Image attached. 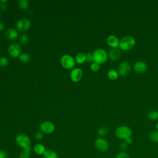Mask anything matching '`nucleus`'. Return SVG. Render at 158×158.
I'll list each match as a JSON object with an SVG mask.
<instances>
[{
	"label": "nucleus",
	"instance_id": "obj_22",
	"mask_svg": "<svg viewBox=\"0 0 158 158\" xmlns=\"http://www.w3.org/2000/svg\"><path fill=\"white\" fill-rule=\"evenodd\" d=\"M147 116L151 120H157L158 119V111L156 110H151L148 112Z\"/></svg>",
	"mask_w": 158,
	"mask_h": 158
},
{
	"label": "nucleus",
	"instance_id": "obj_1",
	"mask_svg": "<svg viewBox=\"0 0 158 158\" xmlns=\"http://www.w3.org/2000/svg\"><path fill=\"white\" fill-rule=\"evenodd\" d=\"M136 44V40L132 36L128 35L123 37L119 41V49L123 51L132 49Z\"/></svg>",
	"mask_w": 158,
	"mask_h": 158
},
{
	"label": "nucleus",
	"instance_id": "obj_9",
	"mask_svg": "<svg viewBox=\"0 0 158 158\" xmlns=\"http://www.w3.org/2000/svg\"><path fill=\"white\" fill-rule=\"evenodd\" d=\"M21 51V46L17 43L10 44L7 48L8 54L12 57H19L22 53Z\"/></svg>",
	"mask_w": 158,
	"mask_h": 158
},
{
	"label": "nucleus",
	"instance_id": "obj_38",
	"mask_svg": "<svg viewBox=\"0 0 158 158\" xmlns=\"http://www.w3.org/2000/svg\"><path fill=\"white\" fill-rule=\"evenodd\" d=\"M156 130L158 131V122L156 125Z\"/></svg>",
	"mask_w": 158,
	"mask_h": 158
},
{
	"label": "nucleus",
	"instance_id": "obj_29",
	"mask_svg": "<svg viewBox=\"0 0 158 158\" xmlns=\"http://www.w3.org/2000/svg\"><path fill=\"white\" fill-rule=\"evenodd\" d=\"M43 137H44V134L40 131H36L35 134V138L38 141H40L41 140H42L43 139Z\"/></svg>",
	"mask_w": 158,
	"mask_h": 158
},
{
	"label": "nucleus",
	"instance_id": "obj_19",
	"mask_svg": "<svg viewBox=\"0 0 158 158\" xmlns=\"http://www.w3.org/2000/svg\"><path fill=\"white\" fill-rule=\"evenodd\" d=\"M32 152L31 147L22 149L19 155V158H30Z\"/></svg>",
	"mask_w": 158,
	"mask_h": 158
},
{
	"label": "nucleus",
	"instance_id": "obj_2",
	"mask_svg": "<svg viewBox=\"0 0 158 158\" xmlns=\"http://www.w3.org/2000/svg\"><path fill=\"white\" fill-rule=\"evenodd\" d=\"M16 144L22 149L31 147V141L29 136L25 133L18 134L15 138Z\"/></svg>",
	"mask_w": 158,
	"mask_h": 158
},
{
	"label": "nucleus",
	"instance_id": "obj_15",
	"mask_svg": "<svg viewBox=\"0 0 158 158\" xmlns=\"http://www.w3.org/2000/svg\"><path fill=\"white\" fill-rule=\"evenodd\" d=\"M119 41L120 40H118V38L114 35H109L106 40L107 45L111 48H118L119 46Z\"/></svg>",
	"mask_w": 158,
	"mask_h": 158
},
{
	"label": "nucleus",
	"instance_id": "obj_8",
	"mask_svg": "<svg viewBox=\"0 0 158 158\" xmlns=\"http://www.w3.org/2000/svg\"><path fill=\"white\" fill-rule=\"evenodd\" d=\"M94 147L100 152H106L109 148L108 141L104 138L99 137L94 141Z\"/></svg>",
	"mask_w": 158,
	"mask_h": 158
},
{
	"label": "nucleus",
	"instance_id": "obj_28",
	"mask_svg": "<svg viewBox=\"0 0 158 158\" xmlns=\"http://www.w3.org/2000/svg\"><path fill=\"white\" fill-rule=\"evenodd\" d=\"M100 69V65L94 62H92L90 65V69L93 72H98Z\"/></svg>",
	"mask_w": 158,
	"mask_h": 158
},
{
	"label": "nucleus",
	"instance_id": "obj_36",
	"mask_svg": "<svg viewBox=\"0 0 158 158\" xmlns=\"http://www.w3.org/2000/svg\"><path fill=\"white\" fill-rule=\"evenodd\" d=\"M5 28V25L3 22H0V31H2Z\"/></svg>",
	"mask_w": 158,
	"mask_h": 158
},
{
	"label": "nucleus",
	"instance_id": "obj_34",
	"mask_svg": "<svg viewBox=\"0 0 158 158\" xmlns=\"http://www.w3.org/2000/svg\"><path fill=\"white\" fill-rule=\"evenodd\" d=\"M7 9V5L6 3H2L0 2V10H5Z\"/></svg>",
	"mask_w": 158,
	"mask_h": 158
},
{
	"label": "nucleus",
	"instance_id": "obj_5",
	"mask_svg": "<svg viewBox=\"0 0 158 158\" xmlns=\"http://www.w3.org/2000/svg\"><path fill=\"white\" fill-rule=\"evenodd\" d=\"M115 133L118 138L121 139H125L131 136L132 130L130 127L126 125H120L116 128Z\"/></svg>",
	"mask_w": 158,
	"mask_h": 158
},
{
	"label": "nucleus",
	"instance_id": "obj_6",
	"mask_svg": "<svg viewBox=\"0 0 158 158\" xmlns=\"http://www.w3.org/2000/svg\"><path fill=\"white\" fill-rule=\"evenodd\" d=\"M16 30L20 32L27 31L31 27V22L27 18H22L19 19L15 25Z\"/></svg>",
	"mask_w": 158,
	"mask_h": 158
},
{
	"label": "nucleus",
	"instance_id": "obj_27",
	"mask_svg": "<svg viewBox=\"0 0 158 158\" xmlns=\"http://www.w3.org/2000/svg\"><path fill=\"white\" fill-rule=\"evenodd\" d=\"M19 41L22 44H25L28 41V36L26 34H22L19 36Z\"/></svg>",
	"mask_w": 158,
	"mask_h": 158
},
{
	"label": "nucleus",
	"instance_id": "obj_10",
	"mask_svg": "<svg viewBox=\"0 0 158 158\" xmlns=\"http://www.w3.org/2000/svg\"><path fill=\"white\" fill-rule=\"evenodd\" d=\"M83 77V71L79 67L73 68L70 73V78L72 81L77 83L80 81Z\"/></svg>",
	"mask_w": 158,
	"mask_h": 158
},
{
	"label": "nucleus",
	"instance_id": "obj_3",
	"mask_svg": "<svg viewBox=\"0 0 158 158\" xmlns=\"http://www.w3.org/2000/svg\"><path fill=\"white\" fill-rule=\"evenodd\" d=\"M93 62L98 64H103L107 62L108 54L102 48H97L93 52Z\"/></svg>",
	"mask_w": 158,
	"mask_h": 158
},
{
	"label": "nucleus",
	"instance_id": "obj_18",
	"mask_svg": "<svg viewBox=\"0 0 158 158\" xmlns=\"http://www.w3.org/2000/svg\"><path fill=\"white\" fill-rule=\"evenodd\" d=\"M42 157L43 158H59L57 153L52 149H47Z\"/></svg>",
	"mask_w": 158,
	"mask_h": 158
},
{
	"label": "nucleus",
	"instance_id": "obj_21",
	"mask_svg": "<svg viewBox=\"0 0 158 158\" xmlns=\"http://www.w3.org/2000/svg\"><path fill=\"white\" fill-rule=\"evenodd\" d=\"M119 74L115 70L111 69L107 72V77L111 80H116L118 78Z\"/></svg>",
	"mask_w": 158,
	"mask_h": 158
},
{
	"label": "nucleus",
	"instance_id": "obj_14",
	"mask_svg": "<svg viewBox=\"0 0 158 158\" xmlns=\"http://www.w3.org/2000/svg\"><path fill=\"white\" fill-rule=\"evenodd\" d=\"M121 56L120 49L118 48H111L108 53V57L112 61L117 60Z\"/></svg>",
	"mask_w": 158,
	"mask_h": 158
},
{
	"label": "nucleus",
	"instance_id": "obj_31",
	"mask_svg": "<svg viewBox=\"0 0 158 158\" xmlns=\"http://www.w3.org/2000/svg\"><path fill=\"white\" fill-rule=\"evenodd\" d=\"M116 158H130V156L126 152L122 151L117 155Z\"/></svg>",
	"mask_w": 158,
	"mask_h": 158
},
{
	"label": "nucleus",
	"instance_id": "obj_30",
	"mask_svg": "<svg viewBox=\"0 0 158 158\" xmlns=\"http://www.w3.org/2000/svg\"><path fill=\"white\" fill-rule=\"evenodd\" d=\"M86 62L89 63L93 62V53L91 52H86Z\"/></svg>",
	"mask_w": 158,
	"mask_h": 158
},
{
	"label": "nucleus",
	"instance_id": "obj_16",
	"mask_svg": "<svg viewBox=\"0 0 158 158\" xmlns=\"http://www.w3.org/2000/svg\"><path fill=\"white\" fill-rule=\"evenodd\" d=\"M46 150L45 146L40 143L35 144L33 147V151L38 156H43Z\"/></svg>",
	"mask_w": 158,
	"mask_h": 158
},
{
	"label": "nucleus",
	"instance_id": "obj_20",
	"mask_svg": "<svg viewBox=\"0 0 158 158\" xmlns=\"http://www.w3.org/2000/svg\"><path fill=\"white\" fill-rule=\"evenodd\" d=\"M109 131V128L107 126H102L99 127L98 130V135L99 136V137L103 138L106 135H107V133Z\"/></svg>",
	"mask_w": 158,
	"mask_h": 158
},
{
	"label": "nucleus",
	"instance_id": "obj_35",
	"mask_svg": "<svg viewBox=\"0 0 158 158\" xmlns=\"http://www.w3.org/2000/svg\"><path fill=\"white\" fill-rule=\"evenodd\" d=\"M125 142L127 144H131V143L133 142V139H132L131 136V137H129V138H127V139H125Z\"/></svg>",
	"mask_w": 158,
	"mask_h": 158
},
{
	"label": "nucleus",
	"instance_id": "obj_37",
	"mask_svg": "<svg viewBox=\"0 0 158 158\" xmlns=\"http://www.w3.org/2000/svg\"><path fill=\"white\" fill-rule=\"evenodd\" d=\"M0 2H2V3H6V2H7V1H6V0H1Z\"/></svg>",
	"mask_w": 158,
	"mask_h": 158
},
{
	"label": "nucleus",
	"instance_id": "obj_32",
	"mask_svg": "<svg viewBox=\"0 0 158 158\" xmlns=\"http://www.w3.org/2000/svg\"><path fill=\"white\" fill-rule=\"evenodd\" d=\"M0 158H9L8 152L2 149H0Z\"/></svg>",
	"mask_w": 158,
	"mask_h": 158
},
{
	"label": "nucleus",
	"instance_id": "obj_12",
	"mask_svg": "<svg viewBox=\"0 0 158 158\" xmlns=\"http://www.w3.org/2000/svg\"><path fill=\"white\" fill-rule=\"evenodd\" d=\"M4 35L5 38L10 41H14L19 36L18 31L16 30V28L15 29V28H9L7 29L4 31Z\"/></svg>",
	"mask_w": 158,
	"mask_h": 158
},
{
	"label": "nucleus",
	"instance_id": "obj_7",
	"mask_svg": "<svg viewBox=\"0 0 158 158\" xmlns=\"http://www.w3.org/2000/svg\"><path fill=\"white\" fill-rule=\"evenodd\" d=\"M40 131L43 134L49 135L52 133L55 130V125L51 121H44L40 125Z\"/></svg>",
	"mask_w": 158,
	"mask_h": 158
},
{
	"label": "nucleus",
	"instance_id": "obj_26",
	"mask_svg": "<svg viewBox=\"0 0 158 158\" xmlns=\"http://www.w3.org/2000/svg\"><path fill=\"white\" fill-rule=\"evenodd\" d=\"M9 64V59L5 56L0 57V67H5Z\"/></svg>",
	"mask_w": 158,
	"mask_h": 158
},
{
	"label": "nucleus",
	"instance_id": "obj_23",
	"mask_svg": "<svg viewBox=\"0 0 158 158\" xmlns=\"http://www.w3.org/2000/svg\"><path fill=\"white\" fill-rule=\"evenodd\" d=\"M149 139L154 143H158V131L157 130L152 131L149 135Z\"/></svg>",
	"mask_w": 158,
	"mask_h": 158
},
{
	"label": "nucleus",
	"instance_id": "obj_33",
	"mask_svg": "<svg viewBox=\"0 0 158 158\" xmlns=\"http://www.w3.org/2000/svg\"><path fill=\"white\" fill-rule=\"evenodd\" d=\"M120 149L123 151H125V150H127V148H128V144H127L125 142H123L120 144Z\"/></svg>",
	"mask_w": 158,
	"mask_h": 158
},
{
	"label": "nucleus",
	"instance_id": "obj_17",
	"mask_svg": "<svg viewBox=\"0 0 158 158\" xmlns=\"http://www.w3.org/2000/svg\"><path fill=\"white\" fill-rule=\"evenodd\" d=\"M75 62L78 64H82L86 62V54L83 52L78 53L75 57Z\"/></svg>",
	"mask_w": 158,
	"mask_h": 158
},
{
	"label": "nucleus",
	"instance_id": "obj_11",
	"mask_svg": "<svg viewBox=\"0 0 158 158\" xmlns=\"http://www.w3.org/2000/svg\"><path fill=\"white\" fill-rule=\"evenodd\" d=\"M131 71V65L129 62L127 61L122 62L118 66L117 72L121 76L128 75Z\"/></svg>",
	"mask_w": 158,
	"mask_h": 158
},
{
	"label": "nucleus",
	"instance_id": "obj_13",
	"mask_svg": "<svg viewBox=\"0 0 158 158\" xmlns=\"http://www.w3.org/2000/svg\"><path fill=\"white\" fill-rule=\"evenodd\" d=\"M133 69H134V70L136 73H144L147 70L148 66H147V64L144 62L141 61V60H138L134 64Z\"/></svg>",
	"mask_w": 158,
	"mask_h": 158
},
{
	"label": "nucleus",
	"instance_id": "obj_4",
	"mask_svg": "<svg viewBox=\"0 0 158 158\" xmlns=\"http://www.w3.org/2000/svg\"><path fill=\"white\" fill-rule=\"evenodd\" d=\"M60 65L63 68L67 70L73 69L75 65V58L73 57L71 55L68 54H65L62 55L60 59Z\"/></svg>",
	"mask_w": 158,
	"mask_h": 158
},
{
	"label": "nucleus",
	"instance_id": "obj_24",
	"mask_svg": "<svg viewBox=\"0 0 158 158\" xmlns=\"http://www.w3.org/2000/svg\"><path fill=\"white\" fill-rule=\"evenodd\" d=\"M18 7L22 10H26L28 8L30 2L28 0H19L17 2Z\"/></svg>",
	"mask_w": 158,
	"mask_h": 158
},
{
	"label": "nucleus",
	"instance_id": "obj_25",
	"mask_svg": "<svg viewBox=\"0 0 158 158\" xmlns=\"http://www.w3.org/2000/svg\"><path fill=\"white\" fill-rule=\"evenodd\" d=\"M19 60L24 63L28 62L30 60V56L27 52H22L19 57Z\"/></svg>",
	"mask_w": 158,
	"mask_h": 158
}]
</instances>
